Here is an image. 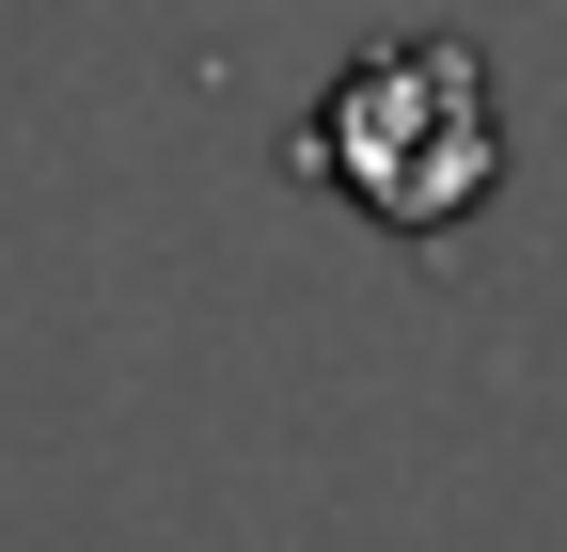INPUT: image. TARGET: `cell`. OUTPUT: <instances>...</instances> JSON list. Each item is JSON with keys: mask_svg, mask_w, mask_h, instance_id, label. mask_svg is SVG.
Here are the masks:
<instances>
[{"mask_svg": "<svg viewBox=\"0 0 567 552\" xmlns=\"http://www.w3.org/2000/svg\"><path fill=\"white\" fill-rule=\"evenodd\" d=\"M300 174H331L379 237H457L505 190V95H488L473 32H394L363 48L300 126Z\"/></svg>", "mask_w": 567, "mask_h": 552, "instance_id": "obj_1", "label": "cell"}]
</instances>
